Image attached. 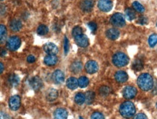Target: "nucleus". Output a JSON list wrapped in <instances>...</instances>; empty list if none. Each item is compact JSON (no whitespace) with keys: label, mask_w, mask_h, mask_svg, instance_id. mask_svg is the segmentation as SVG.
Segmentation results:
<instances>
[{"label":"nucleus","mask_w":157,"mask_h":119,"mask_svg":"<svg viewBox=\"0 0 157 119\" xmlns=\"http://www.w3.org/2000/svg\"><path fill=\"white\" fill-rule=\"evenodd\" d=\"M137 83L140 89H141L144 91H148L151 90L154 85V80L152 76L149 74L144 73L141 74L138 76Z\"/></svg>","instance_id":"1"},{"label":"nucleus","mask_w":157,"mask_h":119,"mask_svg":"<svg viewBox=\"0 0 157 119\" xmlns=\"http://www.w3.org/2000/svg\"><path fill=\"white\" fill-rule=\"evenodd\" d=\"M86 96V103L88 105L91 104L92 102H94V99H95V93L92 91H88L85 94Z\"/></svg>","instance_id":"26"},{"label":"nucleus","mask_w":157,"mask_h":119,"mask_svg":"<svg viewBox=\"0 0 157 119\" xmlns=\"http://www.w3.org/2000/svg\"><path fill=\"white\" fill-rule=\"evenodd\" d=\"M1 119H10V117L5 113L1 111Z\"/></svg>","instance_id":"41"},{"label":"nucleus","mask_w":157,"mask_h":119,"mask_svg":"<svg viewBox=\"0 0 157 119\" xmlns=\"http://www.w3.org/2000/svg\"><path fill=\"white\" fill-rule=\"evenodd\" d=\"M106 35L109 39L114 41V40L117 39L119 38V36H120V31L117 29H116V28H110V29L106 31Z\"/></svg>","instance_id":"19"},{"label":"nucleus","mask_w":157,"mask_h":119,"mask_svg":"<svg viewBox=\"0 0 157 119\" xmlns=\"http://www.w3.org/2000/svg\"><path fill=\"white\" fill-rule=\"evenodd\" d=\"M82 64L81 61H76L73 62L70 66V70H71L72 72H74V73H78L82 70Z\"/></svg>","instance_id":"23"},{"label":"nucleus","mask_w":157,"mask_h":119,"mask_svg":"<svg viewBox=\"0 0 157 119\" xmlns=\"http://www.w3.org/2000/svg\"><path fill=\"white\" fill-rule=\"evenodd\" d=\"M58 61V58L56 55H48L44 58V63L47 66H52L55 65Z\"/></svg>","instance_id":"17"},{"label":"nucleus","mask_w":157,"mask_h":119,"mask_svg":"<svg viewBox=\"0 0 157 119\" xmlns=\"http://www.w3.org/2000/svg\"><path fill=\"white\" fill-rule=\"evenodd\" d=\"M132 7L134 8L135 10L138 12V13H144L145 11V8L144 6H143L140 3L138 2H134L132 3Z\"/></svg>","instance_id":"32"},{"label":"nucleus","mask_w":157,"mask_h":119,"mask_svg":"<svg viewBox=\"0 0 157 119\" xmlns=\"http://www.w3.org/2000/svg\"><path fill=\"white\" fill-rule=\"evenodd\" d=\"M148 42L150 47L154 48L157 44V34L154 33L152 34V35H151L149 36V38H148Z\"/></svg>","instance_id":"31"},{"label":"nucleus","mask_w":157,"mask_h":119,"mask_svg":"<svg viewBox=\"0 0 157 119\" xmlns=\"http://www.w3.org/2000/svg\"><path fill=\"white\" fill-rule=\"evenodd\" d=\"M27 61L29 62V63H33V62L36 61V58L34 56H29L27 58Z\"/></svg>","instance_id":"40"},{"label":"nucleus","mask_w":157,"mask_h":119,"mask_svg":"<svg viewBox=\"0 0 157 119\" xmlns=\"http://www.w3.org/2000/svg\"><path fill=\"white\" fill-rule=\"evenodd\" d=\"M91 119H105L104 115L99 112H94L90 117Z\"/></svg>","instance_id":"35"},{"label":"nucleus","mask_w":157,"mask_h":119,"mask_svg":"<svg viewBox=\"0 0 157 119\" xmlns=\"http://www.w3.org/2000/svg\"><path fill=\"white\" fill-rule=\"evenodd\" d=\"M156 108H157V102H156Z\"/></svg>","instance_id":"44"},{"label":"nucleus","mask_w":157,"mask_h":119,"mask_svg":"<svg viewBox=\"0 0 157 119\" xmlns=\"http://www.w3.org/2000/svg\"><path fill=\"white\" fill-rule=\"evenodd\" d=\"M138 23H140L142 25H146L148 23V19H147V17H144V16H141V17H139V20H138Z\"/></svg>","instance_id":"38"},{"label":"nucleus","mask_w":157,"mask_h":119,"mask_svg":"<svg viewBox=\"0 0 157 119\" xmlns=\"http://www.w3.org/2000/svg\"><path fill=\"white\" fill-rule=\"evenodd\" d=\"M94 5V0H82L80 3V8L83 12H90Z\"/></svg>","instance_id":"15"},{"label":"nucleus","mask_w":157,"mask_h":119,"mask_svg":"<svg viewBox=\"0 0 157 119\" xmlns=\"http://www.w3.org/2000/svg\"><path fill=\"white\" fill-rule=\"evenodd\" d=\"M125 16L127 20H128L129 21L133 20L136 17V13H135V11L132 9H131V8H127L125 9Z\"/></svg>","instance_id":"25"},{"label":"nucleus","mask_w":157,"mask_h":119,"mask_svg":"<svg viewBox=\"0 0 157 119\" xmlns=\"http://www.w3.org/2000/svg\"><path fill=\"white\" fill-rule=\"evenodd\" d=\"M43 48L44 51L49 55H56L59 51L57 46L53 43H47L44 44Z\"/></svg>","instance_id":"10"},{"label":"nucleus","mask_w":157,"mask_h":119,"mask_svg":"<svg viewBox=\"0 0 157 119\" xmlns=\"http://www.w3.org/2000/svg\"><path fill=\"white\" fill-rule=\"evenodd\" d=\"M136 107L130 101H125L120 106V113L124 118H130L136 113Z\"/></svg>","instance_id":"2"},{"label":"nucleus","mask_w":157,"mask_h":119,"mask_svg":"<svg viewBox=\"0 0 157 119\" xmlns=\"http://www.w3.org/2000/svg\"><path fill=\"white\" fill-rule=\"evenodd\" d=\"M122 95L125 99L128 100H131L134 98L137 95V90L136 87L132 86H127L123 89Z\"/></svg>","instance_id":"7"},{"label":"nucleus","mask_w":157,"mask_h":119,"mask_svg":"<svg viewBox=\"0 0 157 119\" xmlns=\"http://www.w3.org/2000/svg\"><path fill=\"white\" fill-rule=\"evenodd\" d=\"M111 90L109 87L106 86H102L99 89V93L102 96H106L110 93Z\"/></svg>","instance_id":"33"},{"label":"nucleus","mask_w":157,"mask_h":119,"mask_svg":"<svg viewBox=\"0 0 157 119\" xmlns=\"http://www.w3.org/2000/svg\"><path fill=\"white\" fill-rule=\"evenodd\" d=\"M75 43H77L78 46H79L80 47L82 48H86L89 45V40L87 36L84 34H82V35H80L77 36V37L75 38Z\"/></svg>","instance_id":"12"},{"label":"nucleus","mask_w":157,"mask_h":119,"mask_svg":"<svg viewBox=\"0 0 157 119\" xmlns=\"http://www.w3.org/2000/svg\"><path fill=\"white\" fill-rule=\"evenodd\" d=\"M64 54L67 55L68 51H69V41L67 38H64Z\"/></svg>","instance_id":"37"},{"label":"nucleus","mask_w":157,"mask_h":119,"mask_svg":"<svg viewBox=\"0 0 157 119\" xmlns=\"http://www.w3.org/2000/svg\"><path fill=\"white\" fill-rule=\"evenodd\" d=\"M144 68V63L140 59L135 60L132 64V69L136 71H140Z\"/></svg>","instance_id":"29"},{"label":"nucleus","mask_w":157,"mask_h":119,"mask_svg":"<svg viewBox=\"0 0 157 119\" xmlns=\"http://www.w3.org/2000/svg\"><path fill=\"white\" fill-rule=\"evenodd\" d=\"M52 80L55 84H61L64 81V74L63 72L59 69H57L52 74Z\"/></svg>","instance_id":"13"},{"label":"nucleus","mask_w":157,"mask_h":119,"mask_svg":"<svg viewBox=\"0 0 157 119\" xmlns=\"http://www.w3.org/2000/svg\"><path fill=\"white\" fill-rule=\"evenodd\" d=\"M21 97L19 95H13L9 100V107L11 110H17L21 107Z\"/></svg>","instance_id":"8"},{"label":"nucleus","mask_w":157,"mask_h":119,"mask_svg":"<svg viewBox=\"0 0 157 119\" xmlns=\"http://www.w3.org/2000/svg\"><path fill=\"white\" fill-rule=\"evenodd\" d=\"M7 28L2 24L0 25V40H1V43H3L5 42L6 39H7Z\"/></svg>","instance_id":"24"},{"label":"nucleus","mask_w":157,"mask_h":119,"mask_svg":"<svg viewBox=\"0 0 157 119\" xmlns=\"http://www.w3.org/2000/svg\"><path fill=\"white\" fill-rule=\"evenodd\" d=\"M85 100H86V96L83 93H82V92H78V93L75 95V102L78 105H82L84 102H85Z\"/></svg>","instance_id":"28"},{"label":"nucleus","mask_w":157,"mask_h":119,"mask_svg":"<svg viewBox=\"0 0 157 119\" xmlns=\"http://www.w3.org/2000/svg\"><path fill=\"white\" fill-rule=\"evenodd\" d=\"M29 84L33 90L37 91V90H39L41 88L42 85H43V82H42V80L39 76H36L30 80Z\"/></svg>","instance_id":"11"},{"label":"nucleus","mask_w":157,"mask_h":119,"mask_svg":"<svg viewBox=\"0 0 157 119\" xmlns=\"http://www.w3.org/2000/svg\"><path fill=\"white\" fill-rule=\"evenodd\" d=\"M110 23L115 27L122 28L125 25V19L121 13H115L110 18Z\"/></svg>","instance_id":"5"},{"label":"nucleus","mask_w":157,"mask_h":119,"mask_svg":"<svg viewBox=\"0 0 157 119\" xmlns=\"http://www.w3.org/2000/svg\"><path fill=\"white\" fill-rule=\"evenodd\" d=\"M1 1H3V0H1Z\"/></svg>","instance_id":"45"},{"label":"nucleus","mask_w":157,"mask_h":119,"mask_svg":"<svg viewBox=\"0 0 157 119\" xmlns=\"http://www.w3.org/2000/svg\"><path fill=\"white\" fill-rule=\"evenodd\" d=\"M72 35H73L74 38L77 37V36L80 35H82V29L81 27H80V26H76L72 29Z\"/></svg>","instance_id":"34"},{"label":"nucleus","mask_w":157,"mask_h":119,"mask_svg":"<svg viewBox=\"0 0 157 119\" xmlns=\"http://www.w3.org/2000/svg\"><path fill=\"white\" fill-rule=\"evenodd\" d=\"M21 46V38L17 36H11L8 38L7 44L6 46L10 51H15L16 50H17L20 48V46Z\"/></svg>","instance_id":"4"},{"label":"nucleus","mask_w":157,"mask_h":119,"mask_svg":"<svg viewBox=\"0 0 157 119\" xmlns=\"http://www.w3.org/2000/svg\"><path fill=\"white\" fill-rule=\"evenodd\" d=\"M8 82L12 87H17L20 83V78L17 74H13L8 77Z\"/></svg>","instance_id":"22"},{"label":"nucleus","mask_w":157,"mask_h":119,"mask_svg":"<svg viewBox=\"0 0 157 119\" xmlns=\"http://www.w3.org/2000/svg\"><path fill=\"white\" fill-rule=\"evenodd\" d=\"M58 98V91L54 88H50L46 92V99L48 101H54Z\"/></svg>","instance_id":"16"},{"label":"nucleus","mask_w":157,"mask_h":119,"mask_svg":"<svg viewBox=\"0 0 157 119\" xmlns=\"http://www.w3.org/2000/svg\"><path fill=\"white\" fill-rule=\"evenodd\" d=\"M98 7L101 11L108 13L112 10L113 7V3L111 0H99L98 2Z\"/></svg>","instance_id":"6"},{"label":"nucleus","mask_w":157,"mask_h":119,"mask_svg":"<svg viewBox=\"0 0 157 119\" xmlns=\"http://www.w3.org/2000/svg\"><path fill=\"white\" fill-rule=\"evenodd\" d=\"M88 28H90V31L93 33H95L96 30H97V25H96V23H94V22H90V23H88Z\"/></svg>","instance_id":"36"},{"label":"nucleus","mask_w":157,"mask_h":119,"mask_svg":"<svg viewBox=\"0 0 157 119\" xmlns=\"http://www.w3.org/2000/svg\"><path fill=\"white\" fill-rule=\"evenodd\" d=\"M66 84L67 87L70 90H75L76 88L79 86L78 84V80H77L75 77L71 76V77L68 78L67 82H66Z\"/></svg>","instance_id":"21"},{"label":"nucleus","mask_w":157,"mask_h":119,"mask_svg":"<svg viewBox=\"0 0 157 119\" xmlns=\"http://www.w3.org/2000/svg\"><path fill=\"white\" fill-rule=\"evenodd\" d=\"M88 84H89V80L85 76H80L78 80V84H79L80 87L85 88L88 85Z\"/></svg>","instance_id":"27"},{"label":"nucleus","mask_w":157,"mask_h":119,"mask_svg":"<svg viewBox=\"0 0 157 119\" xmlns=\"http://www.w3.org/2000/svg\"><path fill=\"white\" fill-rule=\"evenodd\" d=\"M85 69L86 72L88 74H94L98 72V64L96 61L90 60L88 61L85 65Z\"/></svg>","instance_id":"9"},{"label":"nucleus","mask_w":157,"mask_h":119,"mask_svg":"<svg viewBox=\"0 0 157 119\" xmlns=\"http://www.w3.org/2000/svg\"><path fill=\"white\" fill-rule=\"evenodd\" d=\"M156 26H157V23H156Z\"/></svg>","instance_id":"46"},{"label":"nucleus","mask_w":157,"mask_h":119,"mask_svg":"<svg viewBox=\"0 0 157 119\" xmlns=\"http://www.w3.org/2000/svg\"><path fill=\"white\" fill-rule=\"evenodd\" d=\"M49 32V28L45 25H40L37 28V33L39 35H45Z\"/></svg>","instance_id":"30"},{"label":"nucleus","mask_w":157,"mask_h":119,"mask_svg":"<svg viewBox=\"0 0 157 119\" xmlns=\"http://www.w3.org/2000/svg\"><path fill=\"white\" fill-rule=\"evenodd\" d=\"M112 62L114 65L117 67H123L129 63V58L125 54L122 52H117L114 54L112 57Z\"/></svg>","instance_id":"3"},{"label":"nucleus","mask_w":157,"mask_h":119,"mask_svg":"<svg viewBox=\"0 0 157 119\" xmlns=\"http://www.w3.org/2000/svg\"><path fill=\"white\" fill-rule=\"evenodd\" d=\"M132 119H148V118L144 113H138Z\"/></svg>","instance_id":"39"},{"label":"nucleus","mask_w":157,"mask_h":119,"mask_svg":"<svg viewBox=\"0 0 157 119\" xmlns=\"http://www.w3.org/2000/svg\"><path fill=\"white\" fill-rule=\"evenodd\" d=\"M10 29L13 32H18L21 31L22 28V23L21 20L17 19L12 20L10 23Z\"/></svg>","instance_id":"20"},{"label":"nucleus","mask_w":157,"mask_h":119,"mask_svg":"<svg viewBox=\"0 0 157 119\" xmlns=\"http://www.w3.org/2000/svg\"><path fill=\"white\" fill-rule=\"evenodd\" d=\"M79 119H83V118H82V116H79Z\"/></svg>","instance_id":"43"},{"label":"nucleus","mask_w":157,"mask_h":119,"mask_svg":"<svg viewBox=\"0 0 157 119\" xmlns=\"http://www.w3.org/2000/svg\"><path fill=\"white\" fill-rule=\"evenodd\" d=\"M0 65H1V70H0V73L2 74L4 71V64H3V63H1L0 64Z\"/></svg>","instance_id":"42"},{"label":"nucleus","mask_w":157,"mask_h":119,"mask_svg":"<svg viewBox=\"0 0 157 119\" xmlns=\"http://www.w3.org/2000/svg\"><path fill=\"white\" fill-rule=\"evenodd\" d=\"M54 119H67L68 112L64 108H57L54 113Z\"/></svg>","instance_id":"14"},{"label":"nucleus","mask_w":157,"mask_h":119,"mask_svg":"<svg viewBox=\"0 0 157 119\" xmlns=\"http://www.w3.org/2000/svg\"><path fill=\"white\" fill-rule=\"evenodd\" d=\"M114 77H115L117 82H119V83H124L128 80V74L124 71L117 72L115 75H114Z\"/></svg>","instance_id":"18"}]
</instances>
